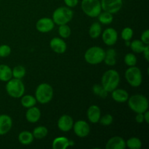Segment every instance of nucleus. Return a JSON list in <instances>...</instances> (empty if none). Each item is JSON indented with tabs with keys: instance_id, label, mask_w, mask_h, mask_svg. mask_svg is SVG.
<instances>
[{
	"instance_id": "obj_3",
	"label": "nucleus",
	"mask_w": 149,
	"mask_h": 149,
	"mask_svg": "<svg viewBox=\"0 0 149 149\" xmlns=\"http://www.w3.org/2000/svg\"><path fill=\"white\" fill-rule=\"evenodd\" d=\"M54 92L52 86L48 83H42L36 87L35 97L41 104H47L52 100Z\"/></svg>"
},
{
	"instance_id": "obj_29",
	"label": "nucleus",
	"mask_w": 149,
	"mask_h": 149,
	"mask_svg": "<svg viewBox=\"0 0 149 149\" xmlns=\"http://www.w3.org/2000/svg\"><path fill=\"white\" fill-rule=\"evenodd\" d=\"M126 147L130 149H141L142 147V142L138 138L132 137L126 141Z\"/></svg>"
},
{
	"instance_id": "obj_16",
	"label": "nucleus",
	"mask_w": 149,
	"mask_h": 149,
	"mask_svg": "<svg viewBox=\"0 0 149 149\" xmlns=\"http://www.w3.org/2000/svg\"><path fill=\"white\" fill-rule=\"evenodd\" d=\"M126 141L120 136H113L108 141L106 144V149H125Z\"/></svg>"
},
{
	"instance_id": "obj_31",
	"label": "nucleus",
	"mask_w": 149,
	"mask_h": 149,
	"mask_svg": "<svg viewBox=\"0 0 149 149\" xmlns=\"http://www.w3.org/2000/svg\"><path fill=\"white\" fill-rule=\"evenodd\" d=\"M93 92L96 96H98L101 98H106L108 96V94H109V93L106 91V89L101 84H95L93 85Z\"/></svg>"
},
{
	"instance_id": "obj_34",
	"label": "nucleus",
	"mask_w": 149,
	"mask_h": 149,
	"mask_svg": "<svg viewBox=\"0 0 149 149\" xmlns=\"http://www.w3.org/2000/svg\"><path fill=\"white\" fill-rule=\"evenodd\" d=\"M121 36L124 41H131L133 36V30L130 27H125L122 29Z\"/></svg>"
},
{
	"instance_id": "obj_26",
	"label": "nucleus",
	"mask_w": 149,
	"mask_h": 149,
	"mask_svg": "<svg viewBox=\"0 0 149 149\" xmlns=\"http://www.w3.org/2000/svg\"><path fill=\"white\" fill-rule=\"evenodd\" d=\"M97 17L98 18L99 23L103 25L111 24L113 20V14L106 11H101V13L99 14V15Z\"/></svg>"
},
{
	"instance_id": "obj_40",
	"label": "nucleus",
	"mask_w": 149,
	"mask_h": 149,
	"mask_svg": "<svg viewBox=\"0 0 149 149\" xmlns=\"http://www.w3.org/2000/svg\"><path fill=\"white\" fill-rule=\"evenodd\" d=\"M143 54V56L145 58V59L146 60V61H149V46L148 45H146L145 48H144L143 51L142 52Z\"/></svg>"
},
{
	"instance_id": "obj_24",
	"label": "nucleus",
	"mask_w": 149,
	"mask_h": 149,
	"mask_svg": "<svg viewBox=\"0 0 149 149\" xmlns=\"http://www.w3.org/2000/svg\"><path fill=\"white\" fill-rule=\"evenodd\" d=\"M102 33V26L99 22H95L89 29V35L92 39H97Z\"/></svg>"
},
{
	"instance_id": "obj_13",
	"label": "nucleus",
	"mask_w": 149,
	"mask_h": 149,
	"mask_svg": "<svg viewBox=\"0 0 149 149\" xmlns=\"http://www.w3.org/2000/svg\"><path fill=\"white\" fill-rule=\"evenodd\" d=\"M74 123V119L71 116L64 114L58 119V127L62 132H67L72 129Z\"/></svg>"
},
{
	"instance_id": "obj_17",
	"label": "nucleus",
	"mask_w": 149,
	"mask_h": 149,
	"mask_svg": "<svg viewBox=\"0 0 149 149\" xmlns=\"http://www.w3.org/2000/svg\"><path fill=\"white\" fill-rule=\"evenodd\" d=\"M87 119L91 123L96 124L99 122L101 116V110L97 105H92L88 108L87 111Z\"/></svg>"
},
{
	"instance_id": "obj_6",
	"label": "nucleus",
	"mask_w": 149,
	"mask_h": 149,
	"mask_svg": "<svg viewBox=\"0 0 149 149\" xmlns=\"http://www.w3.org/2000/svg\"><path fill=\"white\" fill-rule=\"evenodd\" d=\"M105 57V50L100 47L93 46L87 49L84 53V60L91 65L101 63Z\"/></svg>"
},
{
	"instance_id": "obj_11",
	"label": "nucleus",
	"mask_w": 149,
	"mask_h": 149,
	"mask_svg": "<svg viewBox=\"0 0 149 149\" xmlns=\"http://www.w3.org/2000/svg\"><path fill=\"white\" fill-rule=\"evenodd\" d=\"M102 40L107 46H113L118 40V33L113 28H107L103 31Z\"/></svg>"
},
{
	"instance_id": "obj_35",
	"label": "nucleus",
	"mask_w": 149,
	"mask_h": 149,
	"mask_svg": "<svg viewBox=\"0 0 149 149\" xmlns=\"http://www.w3.org/2000/svg\"><path fill=\"white\" fill-rule=\"evenodd\" d=\"M113 122V117L111 114H109V113H107V114L103 115V116H100V119L99 120V122L103 126L107 127L109 126V125H111Z\"/></svg>"
},
{
	"instance_id": "obj_28",
	"label": "nucleus",
	"mask_w": 149,
	"mask_h": 149,
	"mask_svg": "<svg viewBox=\"0 0 149 149\" xmlns=\"http://www.w3.org/2000/svg\"><path fill=\"white\" fill-rule=\"evenodd\" d=\"M146 45L141 39H135L130 42V47L135 53H142Z\"/></svg>"
},
{
	"instance_id": "obj_14",
	"label": "nucleus",
	"mask_w": 149,
	"mask_h": 149,
	"mask_svg": "<svg viewBox=\"0 0 149 149\" xmlns=\"http://www.w3.org/2000/svg\"><path fill=\"white\" fill-rule=\"evenodd\" d=\"M49 47L53 52L58 54H63L67 49V45L65 41L60 37H54L49 42Z\"/></svg>"
},
{
	"instance_id": "obj_22",
	"label": "nucleus",
	"mask_w": 149,
	"mask_h": 149,
	"mask_svg": "<svg viewBox=\"0 0 149 149\" xmlns=\"http://www.w3.org/2000/svg\"><path fill=\"white\" fill-rule=\"evenodd\" d=\"M53 149H65L69 147V139L64 136L55 138L52 143Z\"/></svg>"
},
{
	"instance_id": "obj_33",
	"label": "nucleus",
	"mask_w": 149,
	"mask_h": 149,
	"mask_svg": "<svg viewBox=\"0 0 149 149\" xmlns=\"http://www.w3.org/2000/svg\"><path fill=\"white\" fill-rule=\"evenodd\" d=\"M124 61H125V63L127 66L131 67L136 65L137 62H138V59H137V57L135 56V54L127 53V55H125V58H124Z\"/></svg>"
},
{
	"instance_id": "obj_5",
	"label": "nucleus",
	"mask_w": 149,
	"mask_h": 149,
	"mask_svg": "<svg viewBox=\"0 0 149 149\" xmlns=\"http://www.w3.org/2000/svg\"><path fill=\"white\" fill-rule=\"evenodd\" d=\"M7 93L13 98H20L25 93V85L21 79L12 78L6 84Z\"/></svg>"
},
{
	"instance_id": "obj_27",
	"label": "nucleus",
	"mask_w": 149,
	"mask_h": 149,
	"mask_svg": "<svg viewBox=\"0 0 149 149\" xmlns=\"http://www.w3.org/2000/svg\"><path fill=\"white\" fill-rule=\"evenodd\" d=\"M32 134L36 139H43L47 135L48 130L45 126H38L33 129Z\"/></svg>"
},
{
	"instance_id": "obj_30",
	"label": "nucleus",
	"mask_w": 149,
	"mask_h": 149,
	"mask_svg": "<svg viewBox=\"0 0 149 149\" xmlns=\"http://www.w3.org/2000/svg\"><path fill=\"white\" fill-rule=\"evenodd\" d=\"M12 73H13V78L21 79L26 76V70L23 65H17L12 69Z\"/></svg>"
},
{
	"instance_id": "obj_8",
	"label": "nucleus",
	"mask_w": 149,
	"mask_h": 149,
	"mask_svg": "<svg viewBox=\"0 0 149 149\" xmlns=\"http://www.w3.org/2000/svg\"><path fill=\"white\" fill-rule=\"evenodd\" d=\"M125 78L130 86L133 87H140L143 81V74L141 69L137 66L129 67L125 71Z\"/></svg>"
},
{
	"instance_id": "obj_18",
	"label": "nucleus",
	"mask_w": 149,
	"mask_h": 149,
	"mask_svg": "<svg viewBox=\"0 0 149 149\" xmlns=\"http://www.w3.org/2000/svg\"><path fill=\"white\" fill-rule=\"evenodd\" d=\"M111 93L112 99L117 103H125L127 101L130 97L129 93L124 89L116 88L111 92Z\"/></svg>"
},
{
	"instance_id": "obj_12",
	"label": "nucleus",
	"mask_w": 149,
	"mask_h": 149,
	"mask_svg": "<svg viewBox=\"0 0 149 149\" xmlns=\"http://www.w3.org/2000/svg\"><path fill=\"white\" fill-rule=\"evenodd\" d=\"M55 27V23L52 18L42 17L38 20L36 23V30L41 33H48L51 31Z\"/></svg>"
},
{
	"instance_id": "obj_37",
	"label": "nucleus",
	"mask_w": 149,
	"mask_h": 149,
	"mask_svg": "<svg viewBox=\"0 0 149 149\" xmlns=\"http://www.w3.org/2000/svg\"><path fill=\"white\" fill-rule=\"evenodd\" d=\"M141 40L143 42L145 45H149V30L146 29L144 31L141 36Z\"/></svg>"
},
{
	"instance_id": "obj_21",
	"label": "nucleus",
	"mask_w": 149,
	"mask_h": 149,
	"mask_svg": "<svg viewBox=\"0 0 149 149\" xmlns=\"http://www.w3.org/2000/svg\"><path fill=\"white\" fill-rule=\"evenodd\" d=\"M13 78L12 68L5 64L0 65V81L7 82Z\"/></svg>"
},
{
	"instance_id": "obj_10",
	"label": "nucleus",
	"mask_w": 149,
	"mask_h": 149,
	"mask_svg": "<svg viewBox=\"0 0 149 149\" xmlns=\"http://www.w3.org/2000/svg\"><path fill=\"white\" fill-rule=\"evenodd\" d=\"M74 132L77 137L81 138H86L90 133V125L84 120H78L73 125Z\"/></svg>"
},
{
	"instance_id": "obj_32",
	"label": "nucleus",
	"mask_w": 149,
	"mask_h": 149,
	"mask_svg": "<svg viewBox=\"0 0 149 149\" xmlns=\"http://www.w3.org/2000/svg\"><path fill=\"white\" fill-rule=\"evenodd\" d=\"M58 33L62 39H67L71 36V30L68 24L61 25L58 28Z\"/></svg>"
},
{
	"instance_id": "obj_39",
	"label": "nucleus",
	"mask_w": 149,
	"mask_h": 149,
	"mask_svg": "<svg viewBox=\"0 0 149 149\" xmlns=\"http://www.w3.org/2000/svg\"><path fill=\"white\" fill-rule=\"evenodd\" d=\"M135 122L137 123L141 124L144 122V116L143 113H138L135 116Z\"/></svg>"
},
{
	"instance_id": "obj_25",
	"label": "nucleus",
	"mask_w": 149,
	"mask_h": 149,
	"mask_svg": "<svg viewBox=\"0 0 149 149\" xmlns=\"http://www.w3.org/2000/svg\"><path fill=\"white\" fill-rule=\"evenodd\" d=\"M21 105L23 107L26 108V109H29V108L33 107L36 104L37 101L35 97V96L31 95H23L21 97V100H20Z\"/></svg>"
},
{
	"instance_id": "obj_4",
	"label": "nucleus",
	"mask_w": 149,
	"mask_h": 149,
	"mask_svg": "<svg viewBox=\"0 0 149 149\" xmlns=\"http://www.w3.org/2000/svg\"><path fill=\"white\" fill-rule=\"evenodd\" d=\"M74 12L68 7H58L52 13V20L58 26L68 24L73 19Z\"/></svg>"
},
{
	"instance_id": "obj_42",
	"label": "nucleus",
	"mask_w": 149,
	"mask_h": 149,
	"mask_svg": "<svg viewBox=\"0 0 149 149\" xmlns=\"http://www.w3.org/2000/svg\"><path fill=\"white\" fill-rule=\"evenodd\" d=\"M74 146V141L72 140H69V146Z\"/></svg>"
},
{
	"instance_id": "obj_20",
	"label": "nucleus",
	"mask_w": 149,
	"mask_h": 149,
	"mask_svg": "<svg viewBox=\"0 0 149 149\" xmlns=\"http://www.w3.org/2000/svg\"><path fill=\"white\" fill-rule=\"evenodd\" d=\"M103 62L109 66H113L116 63V52L114 49L111 48L105 51Z\"/></svg>"
},
{
	"instance_id": "obj_19",
	"label": "nucleus",
	"mask_w": 149,
	"mask_h": 149,
	"mask_svg": "<svg viewBox=\"0 0 149 149\" xmlns=\"http://www.w3.org/2000/svg\"><path fill=\"white\" fill-rule=\"evenodd\" d=\"M41 118V111L36 106L29 108L26 113V119L29 122L32 124L39 122Z\"/></svg>"
},
{
	"instance_id": "obj_36",
	"label": "nucleus",
	"mask_w": 149,
	"mask_h": 149,
	"mask_svg": "<svg viewBox=\"0 0 149 149\" xmlns=\"http://www.w3.org/2000/svg\"><path fill=\"white\" fill-rule=\"evenodd\" d=\"M10 54H11V47L9 45H0V58H7Z\"/></svg>"
},
{
	"instance_id": "obj_7",
	"label": "nucleus",
	"mask_w": 149,
	"mask_h": 149,
	"mask_svg": "<svg viewBox=\"0 0 149 149\" xmlns=\"http://www.w3.org/2000/svg\"><path fill=\"white\" fill-rule=\"evenodd\" d=\"M81 8L90 17H97L102 11L100 0H81Z\"/></svg>"
},
{
	"instance_id": "obj_43",
	"label": "nucleus",
	"mask_w": 149,
	"mask_h": 149,
	"mask_svg": "<svg viewBox=\"0 0 149 149\" xmlns=\"http://www.w3.org/2000/svg\"><path fill=\"white\" fill-rule=\"evenodd\" d=\"M125 45H126L127 47H130L131 41H125Z\"/></svg>"
},
{
	"instance_id": "obj_1",
	"label": "nucleus",
	"mask_w": 149,
	"mask_h": 149,
	"mask_svg": "<svg viewBox=\"0 0 149 149\" xmlns=\"http://www.w3.org/2000/svg\"><path fill=\"white\" fill-rule=\"evenodd\" d=\"M120 83V75L114 69H109L103 74L101 78V85L108 93H111L117 88Z\"/></svg>"
},
{
	"instance_id": "obj_41",
	"label": "nucleus",
	"mask_w": 149,
	"mask_h": 149,
	"mask_svg": "<svg viewBox=\"0 0 149 149\" xmlns=\"http://www.w3.org/2000/svg\"><path fill=\"white\" fill-rule=\"evenodd\" d=\"M143 116H144V122H146L147 124L149 123V111L148 110L146 111L143 113Z\"/></svg>"
},
{
	"instance_id": "obj_23",
	"label": "nucleus",
	"mask_w": 149,
	"mask_h": 149,
	"mask_svg": "<svg viewBox=\"0 0 149 149\" xmlns=\"http://www.w3.org/2000/svg\"><path fill=\"white\" fill-rule=\"evenodd\" d=\"M33 139L34 138H33V134L30 131H23L18 135V141L22 145H30L33 143Z\"/></svg>"
},
{
	"instance_id": "obj_9",
	"label": "nucleus",
	"mask_w": 149,
	"mask_h": 149,
	"mask_svg": "<svg viewBox=\"0 0 149 149\" xmlns=\"http://www.w3.org/2000/svg\"><path fill=\"white\" fill-rule=\"evenodd\" d=\"M103 11L116 14L120 11L123 5V0H100Z\"/></svg>"
},
{
	"instance_id": "obj_15",
	"label": "nucleus",
	"mask_w": 149,
	"mask_h": 149,
	"mask_svg": "<svg viewBox=\"0 0 149 149\" xmlns=\"http://www.w3.org/2000/svg\"><path fill=\"white\" fill-rule=\"evenodd\" d=\"M13 127V119L9 115H0V135L8 133Z\"/></svg>"
},
{
	"instance_id": "obj_38",
	"label": "nucleus",
	"mask_w": 149,
	"mask_h": 149,
	"mask_svg": "<svg viewBox=\"0 0 149 149\" xmlns=\"http://www.w3.org/2000/svg\"><path fill=\"white\" fill-rule=\"evenodd\" d=\"M63 1L66 7H69V8L77 7L79 4V0H63Z\"/></svg>"
},
{
	"instance_id": "obj_2",
	"label": "nucleus",
	"mask_w": 149,
	"mask_h": 149,
	"mask_svg": "<svg viewBox=\"0 0 149 149\" xmlns=\"http://www.w3.org/2000/svg\"><path fill=\"white\" fill-rule=\"evenodd\" d=\"M128 106L135 113H144L148 110L149 102L146 96L141 94L133 95L127 100Z\"/></svg>"
}]
</instances>
